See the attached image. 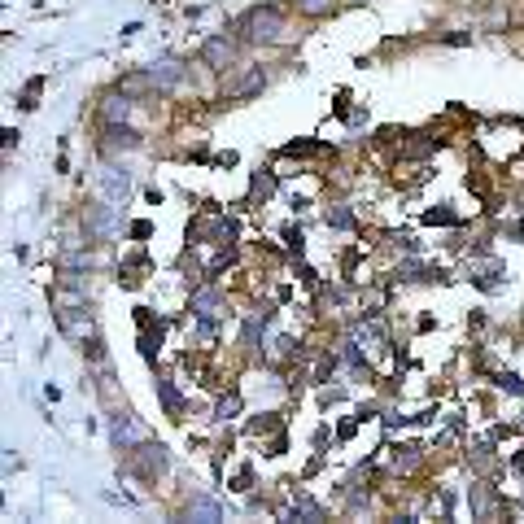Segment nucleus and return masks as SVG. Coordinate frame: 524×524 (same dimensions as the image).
I'll use <instances>...</instances> for the list:
<instances>
[{
    "mask_svg": "<svg viewBox=\"0 0 524 524\" xmlns=\"http://www.w3.org/2000/svg\"><path fill=\"white\" fill-rule=\"evenodd\" d=\"M293 520H328V511L315 503V498H306V494H297V503H293V511H289Z\"/></svg>",
    "mask_w": 524,
    "mask_h": 524,
    "instance_id": "nucleus-13",
    "label": "nucleus"
},
{
    "mask_svg": "<svg viewBox=\"0 0 524 524\" xmlns=\"http://www.w3.org/2000/svg\"><path fill=\"white\" fill-rule=\"evenodd\" d=\"M262 88H267V70L249 66V70H236V75H228V83H223V97H228V101H249V97H258Z\"/></svg>",
    "mask_w": 524,
    "mask_h": 524,
    "instance_id": "nucleus-6",
    "label": "nucleus"
},
{
    "mask_svg": "<svg viewBox=\"0 0 524 524\" xmlns=\"http://www.w3.org/2000/svg\"><path fill=\"white\" fill-rule=\"evenodd\" d=\"M236 53H241V35H210L197 57L206 70H228L236 66Z\"/></svg>",
    "mask_w": 524,
    "mask_h": 524,
    "instance_id": "nucleus-5",
    "label": "nucleus"
},
{
    "mask_svg": "<svg viewBox=\"0 0 524 524\" xmlns=\"http://www.w3.org/2000/svg\"><path fill=\"white\" fill-rule=\"evenodd\" d=\"M350 5H363V0H350Z\"/></svg>",
    "mask_w": 524,
    "mask_h": 524,
    "instance_id": "nucleus-22",
    "label": "nucleus"
},
{
    "mask_svg": "<svg viewBox=\"0 0 524 524\" xmlns=\"http://www.w3.org/2000/svg\"><path fill=\"white\" fill-rule=\"evenodd\" d=\"M293 350H297V341H293V337H276V341H271V350H267V359H271V363H280V359H289Z\"/></svg>",
    "mask_w": 524,
    "mask_h": 524,
    "instance_id": "nucleus-17",
    "label": "nucleus"
},
{
    "mask_svg": "<svg viewBox=\"0 0 524 524\" xmlns=\"http://www.w3.org/2000/svg\"><path fill=\"white\" fill-rule=\"evenodd\" d=\"M97 193H101L105 201H114V206H123V201L136 193V175H131L123 162H114V158L101 162V166H97Z\"/></svg>",
    "mask_w": 524,
    "mask_h": 524,
    "instance_id": "nucleus-3",
    "label": "nucleus"
},
{
    "mask_svg": "<svg viewBox=\"0 0 524 524\" xmlns=\"http://www.w3.org/2000/svg\"><path fill=\"white\" fill-rule=\"evenodd\" d=\"M271 188H276V180H271V175H258V180H254V193H262V197H267Z\"/></svg>",
    "mask_w": 524,
    "mask_h": 524,
    "instance_id": "nucleus-20",
    "label": "nucleus"
},
{
    "mask_svg": "<svg viewBox=\"0 0 524 524\" xmlns=\"http://www.w3.org/2000/svg\"><path fill=\"white\" fill-rule=\"evenodd\" d=\"M415 463H420V446H402V450H398V468H407V472H411Z\"/></svg>",
    "mask_w": 524,
    "mask_h": 524,
    "instance_id": "nucleus-18",
    "label": "nucleus"
},
{
    "mask_svg": "<svg viewBox=\"0 0 524 524\" xmlns=\"http://www.w3.org/2000/svg\"><path fill=\"white\" fill-rule=\"evenodd\" d=\"M83 354H88L92 363H105V341H101V337H92L88 345H83Z\"/></svg>",
    "mask_w": 524,
    "mask_h": 524,
    "instance_id": "nucleus-19",
    "label": "nucleus"
},
{
    "mask_svg": "<svg viewBox=\"0 0 524 524\" xmlns=\"http://www.w3.org/2000/svg\"><path fill=\"white\" fill-rule=\"evenodd\" d=\"M79 228H83V241H92V245H105V241H114V232H118V214H114V201H88V206L79 210Z\"/></svg>",
    "mask_w": 524,
    "mask_h": 524,
    "instance_id": "nucleus-2",
    "label": "nucleus"
},
{
    "mask_svg": "<svg viewBox=\"0 0 524 524\" xmlns=\"http://www.w3.org/2000/svg\"><path fill=\"white\" fill-rule=\"evenodd\" d=\"M324 223H328V228H337V232H350L354 214H350V206H332V210H324Z\"/></svg>",
    "mask_w": 524,
    "mask_h": 524,
    "instance_id": "nucleus-15",
    "label": "nucleus"
},
{
    "mask_svg": "<svg viewBox=\"0 0 524 524\" xmlns=\"http://www.w3.org/2000/svg\"><path fill=\"white\" fill-rule=\"evenodd\" d=\"M105 428H110V446L118 450V455H131V450L145 442V433H140L136 420H131V411H123V407L105 411Z\"/></svg>",
    "mask_w": 524,
    "mask_h": 524,
    "instance_id": "nucleus-4",
    "label": "nucleus"
},
{
    "mask_svg": "<svg viewBox=\"0 0 524 524\" xmlns=\"http://www.w3.org/2000/svg\"><path fill=\"white\" fill-rule=\"evenodd\" d=\"M131 110H136V97H131V92H123V88H114L110 97L101 101V123H127Z\"/></svg>",
    "mask_w": 524,
    "mask_h": 524,
    "instance_id": "nucleus-10",
    "label": "nucleus"
},
{
    "mask_svg": "<svg viewBox=\"0 0 524 524\" xmlns=\"http://www.w3.org/2000/svg\"><path fill=\"white\" fill-rule=\"evenodd\" d=\"M236 35H241L245 44H280L284 40V14L276 5H254L241 22H236Z\"/></svg>",
    "mask_w": 524,
    "mask_h": 524,
    "instance_id": "nucleus-1",
    "label": "nucleus"
},
{
    "mask_svg": "<svg viewBox=\"0 0 524 524\" xmlns=\"http://www.w3.org/2000/svg\"><path fill=\"white\" fill-rule=\"evenodd\" d=\"M184 516L201 520V524H214V520H223V503H219V498H210V494H193L184 503Z\"/></svg>",
    "mask_w": 524,
    "mask_h": 524,
    "instance_id": "nucleus-11",
    "label": "nucleus"
},
{
    "mask_svg": "<svg viewBox=\"0 0 524 524\" xmlns=\"http://www.w3.org/2000/svg\"><path fill=\"white\" fill-rule=\"evenodd\" d=\"M127 459L140 468V476H162L166 468H171V455H166V446H162V442H140Z\"/></svg>",
    "mask_w": 524,
    "mask_h": 524,
    "instance_id": "nucleus-8",
    "label": "nucleus"
},
{
    "mask_svg": "<svg viewBox=\"0 0 524 524\" xmlns=\"http://www.w3.org/2000/svg\"><path fill=\"white\" fill-rule=\"evenodd\" d=\"M140 149V131L131 123H105L101 131V153L105 158H118V153H136Z\"/></svg>",
    "mask_w": 524,
    "mask_h": 524,
    "instance_id": "nucleus-7",
    "label": "nucleus"
},
{
    "mask_svg": "<svg viewBox=\"0 0 524 524\" xmlns=\"http://www.w3.org/2000/svg\"><path fill=\"white\" fill-rule=\"evenodd\" d=\"M232 411H236V393H232V398H223V402H219V420H228Z\"/></svg>",
    "mask_w": 524,
    "mask_h": 524,
    "instance_id": "nucleus-21",
    "label": "nucleus"
},
{
    "mask_svg": "<svg viewBox=\"0 0 524 524\" xmlns=\"http://www.w3.org/2000/svg\"><path fill=\"white\" fill-rule=\"evenodd\" d=\"M145 70H149V79H153V88L158 92H175L188 79V66L180 62V57H162V62H153Z\"/></svg>",
    "mask_w": 524,
    "mask_h": 524,
    "instance_id": "nucleus-9",
    "label": "nucleus"
},
{
    "mask_svg": "<svg viewBox=\"0 0 524 524\" xmlns=\"http://www.w3.org/2000/svg\"><path fill=\"white\" fill-rule=\"evenodd\" d=\"M118 88L131 92V97H140V92H158L153 88V79H149V70H140V75H127V79H118Z\"/></svg>",
    "mask_w": 524,
    "mask_h": 524,
    "instance_id": "nucleus-14",
    "label": "nucleus"
},
{
    "mask_svg": "<svg viewBox=\"0 0 524 524\" xmlns=\"http://www.w3.org/2000/svg\"><path fill=\"white\" fill-rule=\"evenodd\" d=\"M158 393H162V402H166V415H171V420H180V393L171 389V380H166V376H158Z\"/></svg>",
    "mask_w": 524,
    "mask_h": 524,
    "instance_id": "nucleus-16",
    "label": "nucleus"
},
{
    "mask_svg": "<svg viewBox=\"0 0 524 524\" xmlns=\"http://www.w3.org/2000/svg\"><path fill=\"white\" fill-rule=\"evenodd\" d=\"M302 18H332L341 9V0H293Z\"/></svg>",
    "mask_w": 524,
    "mask_h": 524,
    "instance_id": "nucleus-12",
    "label": "nucleus"
}]
</instances>
